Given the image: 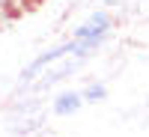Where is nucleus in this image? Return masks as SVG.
I'll return each instance as SVG.
<instances>
[{"mask_svg": "<svg viewBox=\"0 0 149 137\" xmlns=\"http://www.w3.org/2000/svg\"><path fill=\"white\" fill-rule=\"evenodd\" d=\"M110 30H113V18H110L107 9H95L86 21H81L78 27H74L72 39L74 42H90L95 48H102V42L110 36Z\"/></svg>", "mask_w": 149, "mask_h": 137, "instance_id": "f257e3e1", "label": "nucleus"}, {"mask_svg": "<svg viewBox=\"0 0 149 137\" xmlns=\"http://www.w3.org/2000/svg\"><path fill=\"white\" fill-rule=\"evenodd\" d=\"M81 107H84L81 92H78V90H63L60 95H54V102H51V113H54V116H74Z\"/></svg>", "mask_w": 149, "mask_h": 137, "instance_id": "f03ea898", "label": "nucleus"}, {"mask_svg": "<svg viewBox=\"0 0 149 137\" xmlns=\"http://www.w3.org/2000/svg\"><path fill=\"white\" fill-rule=\"evenodd\" d=\"M104 6H122V3H128V0H102Z\"/></svg>", "mask_w": 149, "mask_h": 137, "instance_id": "20e7f679", "label": "nucleus"}, {"mask_svg": "<svg viewBox=\"0 0 149 137\" xmlns=\"http://www.w3.org/2000/svg\"><path fill=\"white\" fill-rule=\"evenodd\" d=\"M81 98H84V104H98V102L107 98V86L98 83V81H93V83H86L81 90Z\"/></svg>", "mask_w": 149, "mask_h": 137, "instance_id": "7ed1b4c3", "label": "nucleus"}]
</instances>
